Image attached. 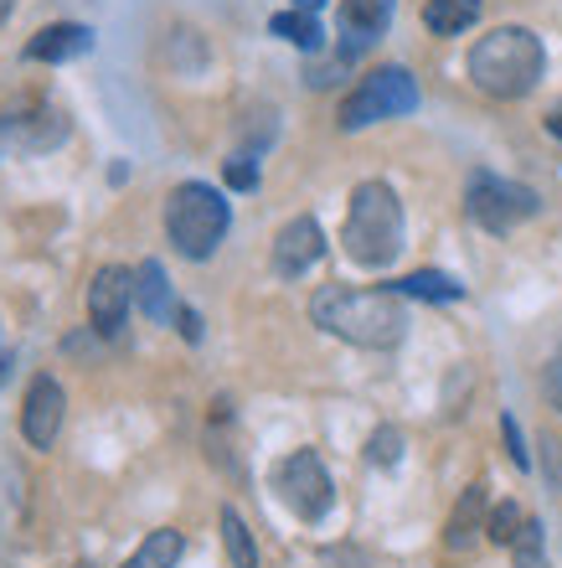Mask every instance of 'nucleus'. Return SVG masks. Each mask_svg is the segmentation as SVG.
Here are the masks:
<instances>
[{
    "instance_id": "17",
    "label": "nucleus",
    "mask_w": 562,
    "mask_h": 568,
    "mask_svg": "<svg viewBox=\"0 0 562 568\" xmlns=\"http://www.w3.org/2000/svg\"><path fill=\"white\" fill-rule=\"evenodd\" d=\"M480 21V0H429L423 6V27L433 37H459V31H470Z\"/></svg>"
},
{
    "instance_id": "19",
    "label": "nucleus",
    "mask_w": 562,
    "mask_h": 568,
    "mask_svg": "<svg viewBox=\"0 0 562 568\" xmlns=\"http://www.w3.org/2000/svg\"><path fill=\"white\" fill-rule=\"evenodd\" d=\"M392 290H398V295H413V300H459L464 295V284L439 270H418V274H408V280H398Z\"/></svg>"
},
{
    "instance_id": "11",
    "label": "nucleus",
    "mask_w": 562,
    "mask_h": 568,
    "mask_svg": "<svg viewBox=\"0 0 562 568\" xmlns=\"http://www.w3.org/2000/svg\"><path fill=\"white\" fill-rule=\"evenodd\" d=\"M392 21V0H340V58H356L361 47H371Z\"/></svg>"
},
{
    "instance_id": "8",
    "label": "nucleus",
    "mask_w": 562,
    "mask_h": 568,
    "mask_svg": "<svg viewBox=\"0 0 562 568\" xmlns=\"http://www.w3.org/2000/svg\"><path fill=\"white\" fill-rule=\"evenodd\" d=\"M134 305V274L119 270V264H104V270L89 280V321L99 336H119L124 321H130Z\"/></svg>"
},
{
    "instance_id": "18",
    "label": "nucleus",
    "mask_w": 562,
    "mask_h": 568,
    "mask_svg": "<svg viewBox=\"0 0 562 568\" xmlns=\"http://www.w3.org/2000/svg\"><path fill=\"white\" fill-rule=\"evenodd\" d=\"M217 527H223L227 564H233V568H258V548H253V532H248V523H243L233 507L217 511Z\"/></svg>"
},
{
    "instance_id": "32",
    "label": "nucleus",
    "mask_w": 562,
    "mask_h": 568,
    "mask_svg": "<svg viewBox=\"0 0 562 568\" xmlns=\"http://www.w3.org/2000/svg\"><path fill=\"white\" fill-rule=\"evenodd\" d=\"M11 6H16V0H0V21H6V16H11Z\"/></svg>"
},
{
    "instance_id": "27",
    "label": "nucleus",
    "mask_w": 562,
    "mask_h": 568,
    "mask_svg": "<svg viewBox=\"0 0 562 568\" xmlns=\"http://www.w3.org/2000/svg\"><path fill=\"white\" fill-rule=\"evenodd\" d=\"M542 393H548V404L562 414V346H558V352H552L548 373H542Z\"/></svg>"
},
{
    "instance_id": "4",
    "label": "nucleus",
    "mask_w": 562,
    "mask_h": 568,
    "mask_svg": "<svg viewBox=\"0 0 562 568\" xmlns=\"http://www.w3.org/2000/svg\"><path fill=\"white\" fill-rule=\"evenodd\" d=\"M227 227H233V207L207 181H181L176 192L165 196V239L181 258H192V264L212 258L223 248Z\"/></svg>"
},
{
    "instance_id": "22",
    "label": "nucleus",
    "mask_w": 562,
    "mask_h": 568,
    "mask_svg": "<svg viewBox=\"0 0 562 568\" xmlns=\"http://www.w3.org/2000/svg\"><path fill=\"white\" fill-rule=\"evenodd\" d=\"M511 568H548V548H542V523L527 517L521 538L511 542Z\"/></svg>"
},
{
    "instance_id": "16",
    "label": "nucleus",
    "mask_w": 562,
    "mask_h": 568,
    "mask_svg": "<svg viewBox=\"0 0 562 568\" xmlns=\"http://www.w3.org/2000/svg\"><path fill=\"white\" fill-rule=\"evenodd\" d=\"M181 554H186V538H181L176 527H155V532L124 558V568H176Z\"/></svg>"
},
{
    "instance_id": "24",
    "label": "nucleus",
    "mask_w": 562,
    "mask_h": 568,
    "mask_svg": "<svg viewBox=\"0 0 562 568\" xmlns=\"http://www.w3.org/2000/svg\"><path fill=\"white\" fill-rule=\"evenodd\" d=\"M320 568H382V564H377L367 548H356V542H336V548L320 554Z\"/></svg>"
},
{
    "instance_id": "12",
    "label": "nucleus",
    "mask_w": 562,
    "mask_h": 568,
    "mask_svg": "<svg viewBox=\"0 0 562 568\" xmlns=\"http://www.w3.org/2000/svg\"><path fill=\"white\" fill-rule=\"evenodd\" d=\"M93 52V31L78 27V21H58V27H42L37 37L27 42V58L31 62H73Z\"/></svg>"
},
{
    "instance_id": "21",
    "label": "nucleus",
    "mask_w": 562,
    "mask_h": 568,
    "mask_svg": "<svg viewBox=\"0 0 562 568\" xmlns=\"http://www.w3.org/2000/svg\"><path fill=\"white\" fill-rule=\"evenodd\" d=\"M521 527H527V511H521L517 501H501V507H490V517H486V538L511 548V542L521 538Z\"/></svg>"
},
{
    "instance_id": "28",
    "label": "nucleus",
    "mask_w": 562,
    "mask_h": 568,
    "mask_svg": "<svg viewBox=\"0 0 562 568\" xmlns=\"http://www.w3.org/2000/svg\"><path fill=\"white\" fill-rule=\"evenodd\" d=\"M501 434H505V449H511V460H517L521 470H527V465H532V455L521 449V429H517V419H511V414L501 419Z\"/></svg>"
},
{
    "instance_id": "25",
    "label": "nucleus",
    "mask_w": 562,
    "mask_h": 568,
    "mask_svg": "<svg viewBox=\"0 0 562 568\" xmlns=\"http://www.w3.org/2000/svg\"><path fill=\"white\" fill-rule=\"evenodd\" d=\"M227 186H233V192H253V186H258V161H253V155H233V161H227Z\"/></svg>"
},
{
    "instance_id": "31",
    "label": "nucleus",
    "mask_w": 562,
    "mask_h": 568,
    "mask_svg": "<svg viewBox=\"0 0 562 568\" xmlns=\"http://www.w3.org/2000/svg\"><path fill=\"white\" fill-rule=\"evenodd\" d=\"M548 130H552V135H562V114H552V120H548Z\"/></svg>"
},
{
    "instance_id": "29",
    "label": "nucleus",
    "mask_w": 562,
    "mask_h": 568,
    "mask_svg": "<svg viewBox=\"0 0 562 568\" xmlns=\"http://www.w3.org/2000/svg\"><path fill=\"white\" fill-rule=\"evenodd\" d=\"M176 326H181V336H186V342H202V321H196V311H186V305H181Z\"/></svg>"
},
{
    "instance_id": "15",
    "label": "nucleus",
    "mask_w": 562,
    "mask_h": 568,
    "mask_svg": "<svg viewBox=\"0 0 562 568\" xmlns=\"http://www.w3.org/2000/svg\"><path fill=\"white\" fill-rule=\"evenodd\" d=\"M0 135L21 150H47L62 140V120L47 114V109H37V114H0Z\"/></svg>"
},
{
    "instance_id": "1",
    "label": "nucleus",
    "mask_w": 562,
    "mask_h": 568,
    "mask_svg": "<svg viewBox=\"0 0 562 568\" xmlns=\"http://www.w3.org/2000/svg\"><path fill=\"white\" fill-rule=\"evenodd\" d=\"M310 321L326 336L361 352H387L408 336V311L398 290H351V284H320L310 300Z\"/></svg>"
},
{
    "instance_id": "2",
    "label": "nucleus",
    "mask_w": 562,
    "mask_h": 568,
    "mask_svg": "<svg viewBox=\"0 0 562 568\" xmlns=\"http://www.w3.org/2000/svg\"><path fill=\"white\" fill-rule=\"evenodd\" d=\"M470 83L486 99H527L548 73V47L532 27H495L470 47Z\"/></svg>"
},
{
    "instance_id": "30",
    "label": "nucleus",
    "mask_w": 562,
    "mask_h": 568,
    "mask_svg": "<svg viewBox=\"0 0 562 568\" xmlns=\"http://www.w3.org/2000/svg\"><path fill=\"white\" fill-rule=\"evenodd\" d=\"M320 6H326V0H295V11H310V16L320 11Z\"/></svg>"
},
{
    "instance_id": "10",
    "label": "nucleus",
    "mask_w": 562,
    "mask_h": 568,
    "mask_svg": "<svg viewBox=\"0 0 562 568\" xmlns=\"http://www.w3.org/2000/svg\"><path fill=\"white\" fill-rule=\"evenodd\" d=\"M320 254H326V233H320V223H315L310 212H305V217H289V223L279 227V239H274V274L299 280L305 270L320 264Z\"/></svg>"
},
{
    "instance_id": "26",
    "label": "nucleus",
    "mask_w": 562,
    "mask_h": 568,
    "mask_svg": "<svg viewBox=\"0 0 562 568\" xmlns=\"http://www.w3.org/2000/svg\"><path fill=\"white\" fill-rule=\"evenodd\" d=\"M542 470H548V480L562 491V439L558 434H542Z\"/></svg>"
},
{
    "instance_id": "7",
    "label": "nucleus",
    "mask_w": 562,
    "mask_h": 568,
    "mask_svg": "<svg viewBox=\"0 0 562 568\" xmlns=\"http://www.w3.org/2000/svg\"><path fill=\"white\" fill-rule=\"evenodd\" d=\"M274 491L284 496V507L295 511L299 523H326V511L336 507V486H330V470L315 449H295L284 455L279 470H274Z\"/></svg>"
},
{
    "instance_id": "20",
    "label": "nucleus",
    "mask_w": 562,
    "mask_h": 568,
    "mask_svg": "<svg viewBox=\"0 0 562 568\" xmlns=\"http://www.w3.org/2000/svg\"><path fill=\"white\" fill-rule=\"evenodd\" d=\"M268 31H274V37H284V42L305 47V52H315V47H320V37H326V31H320V21H315L310 11H279L274 21H268Z\"/></svg>"
},
{
    "instance_id": "13",
    "label": "nucleus",
    "mask_w": 562,
    "mask_h": 568,
    "mask_svg": "<svg viewBox=\"0 0 562 568\" xmlns=\"http://www.w3.org/2000/svg\"><path fill=\"white\" fill-rule=\"evenodd\" d=\"M134 305L155 321V326H165V321H176V290H171V280H165V270L155 264V258H145L140 270H134Z\"/></svg>"
},
{
    "instance_id": "6",
    "label": "nucleus",
    "mask_w": 562,
    "mask_h": 568,
    "mask_svg": "<svg viewBox=\"0 0 562 568\" xmlns=\"http://www.w3.org/2000/svg\"><path fill=\"white\" fill-rule=\"evenodd\" d=\"M537 207H542V202H537L532 186L505 181V176H490V171H474L470 186H464V212H470L486 233H511L517 223L537 217Z\"/></svg>"
},
{
    "instance_id": "23",
    "label": "nucleus",
    "mask_w": 562,
    "mask_h": 568,
    "mask_svg": "<svg viewBox=\"0 0 562 568\" xmlns=\"http://www.w3.org/2000/svg\"><path fill=\"white\" fill-rule=\"evenodd\" d=\"M367 460L371 465H398L402 460V434L392 429V424H382V429L367 439Z\"/></svg>"
},
{
    "instance_id": "9",
    "label": "nucleus",
    "mask_w": 562,
    "mask_h": 568,
    "mask_svg": "<svg viewBox=\"0 0 562 568\" xmlns=\"http://www.w3.org/2000/svg\"><path fill=\"white\" fill-rule=\"evenodd\" d=\"M62 414H68V393H62L58 377H31L27 388V404H21V434L27 445L37 449H52V439L62 434Z\"/></svg>"
},
{
    "instance_id": "3",
    "label": "nucleus",
    "mask_w": 562,
    "mask_h": 568,
    "mask_svg": "<svg viewBox=\"0 0 562 568\" xmlns=\"http://www.w3.org/2000/svg\"><path fill=\"white\" fill-rule=\"evenodd\" d=\"M340 248L361 270H387L402 254V202L387 181H361L346 207Z\"/></svg>"
},
{
    "instance_id": "5",
    "label": "nucleus",
    "mask_w": 562,
    "mask_h": 568,
    "mask_svg": "<svg viewBox=\"0 0 562 568\" xmlns=\"http://www.w3.org/2000/svg\"><path fill=\"white\" fill-rule=\"evenodd\" d=\"M418 109V83L408 68H377L356 83L336 109V124L351 135V130H367L377 120H398V114H413Z\"/></svg>"
},
{
    "instance_id": "33",
    "label": "nucleus",
    "mask_w": 562,
    "mask_h": 568,
    "mask_svg": "<svg viewBox=\"0 0 562 568\" xmlns=\"http://www.w3.org/2000/svg\"><path fill=\"white\" fill-rule=\"evenodd\" d=\"M0 377H6V346H0Z\"/></svg>"
},
{
    "instance_id": "14",
    "label": "nucleus",
    "mask_w": 562,
    "mask_h": 568,
    "mask_svg": "<svg viewBox=\"0 0 562 568\" xmlns=\"http://www.w3.org/2000/svg\"><path fill=\"white\" fill-rule=\"evenodd\" d=\"M486 517H490L486 486H470V491L454 501V511H449V527H445V548H449V554H464V548L486 532Z\"/></svg>"
}]
</instances>
